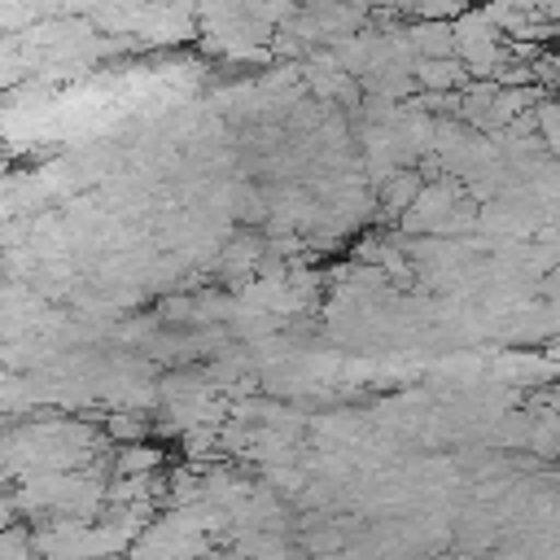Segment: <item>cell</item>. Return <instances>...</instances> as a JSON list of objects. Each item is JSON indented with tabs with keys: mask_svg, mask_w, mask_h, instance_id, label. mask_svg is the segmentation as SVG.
Here are the masks:
<instances>
[{
	"mask_svg": "<svg viewBox=\"0 0 560 560\" xmlns=\"http://www.w3.org/2000/svg\"><path fill=\"white\" fill-rule=\"evenodd\" d=\"M411 74H416V83L420 88H429V92H451V88H459L464 79H468V66H464V57H420L416 66H411Z\"/></svg>",
	"mask_w": 560,
	"mask_h": 560,
	"instance_id": "1",
	"label": "cell"
},
{
	"mask_svg": "<svg viewBox=\"0 0 560 560\" xmlns=\"http://www.w3.org/2000/svg\"><path fill=\"white\" fill-rule=\"evenodd\" d=\"M158 464V451H149V446H131V451H122V459H118V472L127 477V472H149Z\"/></svg>",
	"mask_w": 560,
	"mask_h": 560,
	"instance_id": "2",
	"label": "cell"
},
{
	"mask_svg": "<svg viewBox=\"0 0 560 560\" xmlns=\"http://www.w3.org/2000/svg\"><path fill=\"white\" fill-rule=\"evenodd\" d=\"M105 433H114V438L131 442V438H140V433H144V420H136V416H109V420H105Z\"/></svg>",
	"mask_w": 560,
	"mask_h": 560,
	"instance_id": "3",
	"label": "cell"
}]
</instances>
